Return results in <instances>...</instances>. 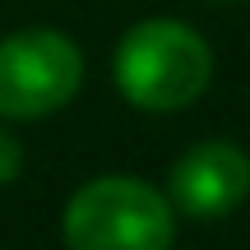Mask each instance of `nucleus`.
Wrapping results in <instances>:
<instances>
[{
    "instance_id": "1",
    "label": "nucleus",
    "mask_w": 250,
    "mask_h": 250,
    "mask_svg": "<svg viewBox=\"0 0 250 250\" xmlns=\"http://www.w3.org/2000/svg\"><path fill=\"white\" fill-rule=\"evenodd\" d=\"M208 79V42L176 19H144L116 46V88L139 111H181L204 98Z\"/></svg>"
},
{
    "instance_id": "4",
    "label": "nucleus",
    "mask_w": 250,
    "mask_h": 250,
    "mask_svg": "<svg viewBox=\"0 0 250 250\" xmlns=\"http://www.w3.org/2000/svg\"><path fill=\"white\" fill-rule=\"evenodd\" d=\"M167 195L190 218H223L250 195V158L227 139H204L176 158Z\"/></svg>"
},
{
    "instance_id": "2",
    "label": "nucleus",
    "mask_w": 250,
    "mask_h": 250,
    "mask_svg": "<svg viewBox=\"0 0 250 250\" xmlns=\"http://www.w3.org/2000/svg\"><path fill=\"white\" fill-rule=\"evenodd\" d=\"M61 232L70 250H171L176 223L148 181L98 176L70 195Z\"/></svg>"
},
{
    "instance_id": "5",
    "label": "nucleus",
    "mask_w": 250,
    "mask_h": 250,
    "mask_svg": "<svg viewBox=\"0 0 250 250\" xmlns=\"http://www.w3.org/2000/svg\"><path fill=\"white\" fill-rule=\"evenodd\" d=\"M19 171H23V148H19V139L0 125V186H9Z\"/></svg>"
},
{
    "instance_id": "3",
    "label": "nucleus",
    "mask_w": 250,
    "mask_h": 250,
    "mask_svg": "<svg viewBox=\"0 0 250 250\" xmlns=\"http://www.w3.org/2000/svg\"><path fill=\"white\" fill-rule=\"evenodd\" d=\"M83 83V56L65 33L28 28L0 37V121H42Z\"/></svg>"
}]
</instances>
